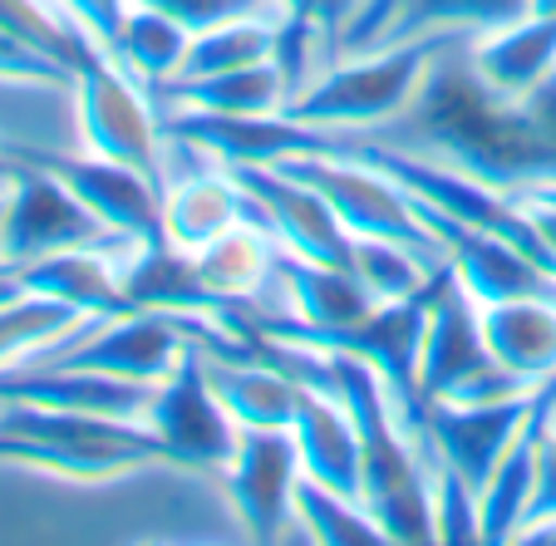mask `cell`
I'll return each mask as SVG.
<instances>
[{"label": "cell", "instance_id": "cell-1", "mask_svg": "<svg viewBox=\"0 0 556 546\" xmlns=\"http://www.w3.org/2000/svg\"><path fill=\"white\" fill-rule=\"evenodd\" d=\"M375 138L517 198L522 188L556 182V74L532 94H497L472 74L468 40H448L414 109Z\"/></svg>", "mask_w": 556, "mask_h": 546}, {"label": "cell", "instance_id": "cell-27", "mask_svg": "<svg viewBox=\"0 0 556 546\" xmlns=\"http://www.w3.org/2000/svg\"><path fill=\"white\" fill-rule=\"evenodd\" d=\"M89 316L70 310V305L50 301V295H15V301L0 305V369L21 365V359H35L40 350L60 345L64 335L85 326Z\"/></svg>", "mask_w": 556, "mask_h": 546}, {"label": "cell", "instance_id": "cell-20", "mask_svg": "<svg viewBox=\"0 0 556 546\" xmlns=\"http://www.w3.org/2000/svg\"><path fill=\"white\" fill-rule=\"evenodd\" d=\"M202 350V345H198ZM202 369H207L212 389H217L222 409L237 419V429H291L295 404H301V384L286 369H276L262 355H207L202 350Z\"/></svg>", "mask_w": 556, "mask_h": 546}, {"label": "cell", "instance_id": "cell-2", "mask_svg": "<svg viewBox=\"0 0 556 546\" xmlns=\"http://www.w3.org/2000/svg\"><path fill=\"white\" fill-rule=\"evenodd\" d=\"M0 462L79 487L124 483V478L153 473V468H178L143 419L40 409V404H0Z\"/></svg>", "mask_w": 556, "mask_h": 546}, {"label": "cell", "instance_id": "cell-34", "mask_svg": "<svg viewBox=\"0 0 556 546\" xmlns=\"http://www.w3.org/2000/svg\"><path fill=\"white\" fill-rule=\"evenodd\" d=\"M522 546H556V517L542 522V526H532V532L522 536Z\"/></svg>", "mask_w": 556, "mask_h": 546}, {"label": "cell", "instance_id": "cell-37", "mask_svg": "<svg viewBox=\"0 0 556 546\" xmlns=\"http://www.w3.org/2000/svg\"><path fill=\"white\" fill-rule=\"evenodd\" d=\"M0 227H5V202H0ZM0 266H5V256H0Z\"/></svg>", "mask_w": 556, "mask_h": 546}, {"label": "cell", "instance_id": "cell-13", "mask_svg": "<svg viewBox=\"0 0 556 546\" xmlns=\"http://www.w3.org/2000/svg\"><path fill=\"white\" fill-rule=\"evenodd\" d=\"M556 419V379L542 384L532 414L522 419V429L513 433L507 453L497 458V468L488 473V483L478 487V507H483V546H507L522 536L527 517L536 503V473H542V439Z\"/></svg>", "mask_w": 556, "mask_h": 546}, {"label": "cell", "instance_id": "cell-35", "mask_svg": "<svg viewBox=\"0 0 556 546\" xmlns=\"http://www.w3.org/2000/svg\"><path fill=\"white\" fill-rule=\"evenodd\" d=\"M15 173H21V158L0 148V198H5V188H11V182H15Z\"/></svg>", "mask_w": 556, "mask_h": 546}, {"label": "cell", "instance_id": "cell-26", "mask_svg": "<svg viewBox=\"0 0 556 546\" xmlns=\"http://www.w3.org/2000/svg\"><path fill=\"white\" fill-rule=\"evenodd\" d=\"M291 517L311 542H326V546H389L379 522L365 512L359 497H345L336 487H320L311 478H301L291 493Z\"/></svg>", "mask_w": 556, "mask_h": 546}, {"label": "cell", "instance_id": "cell-14", "mask_svg": "<svg viewBox=\"0 0 556 546\" xmlns=\"http://www.w3.org/2000/svg\"><path fill=\"white\" fill-rule=\"evenodd\" d=\"M247 217V192L222 158L163 178V242L202 252Z\"/></svg>", "mask_w": 556, "mask_h": 546}, {"label": "cell", "instance_id": "cell-29", "mask_svg": "<svg viewBox=\"0 0 556 546\" xmlns=\"http://www.w3.org/2000/svg\"><path fill=\"white\" fill-rule=\"evenodd\" d=\"M429 458V507H433V542L443 546H483V507H478V487L448 468L439 453Z\"/></svg>", "mask_w": 556, "mask_h": 546}, {"label": "cell", "instance_id": "cell-25", "mask_svg": "<svg viewBox=\"0 0 556 546\" xmlns=\"http://www.w3.org/2000/svg\"><path fill=\"white\" fill-rule=\"evenodd\" d=\"M276 21H281V11L276 15H242V21L198 30L188 45V60H182L178 79H207V74H231V69H247V64L271 60Z\"/></svg>", "mask_w": 556, "mask_h": 546}, {"label": "cell", "instance_id": "cell-9", "mask_svg": "<svg viewBox=\"0 0 556 546\" xmlns=\"http://www.w3.org/2000/svg\"><path fill=\"white\" fill-rule=\"evenodd\" d=\"M21 158L50 168L124 246L163 242V182L153 173H138L128 163H109V158H89V153H21Z\"/></svg>", "mask_w": 556, "mask_h": 546}, {"label": "cell", "instance_id": "cell-12", "mask_svg": "<svg viewBox=\"0 0 556 546\" xmlns=\"http://www.w3.org/2000/svg\"><path fill=\"white\" fill-rule=\"evenodd\" d=\"M542 394V389H536ZM536 394L503 404H443L429 399V423H424V453H439L448 468H458L472 487H483L488 473L497 468V458L507 453L513 433L522 429V419L532 414Z\"/></svg>", "mask_w": 556, "mask_h": 546}, {"label": "cell", "instance_id": "cell-10", "mask_svg": "<svg viewBox=\"0 0 556 546\" xmlns=\"http://www.w3.org/2000/svg\"><path fill=\"white\" fill-rule=\"evenodd\" d=\"M414 198V192H409ZM424 227L443 242V256H448L453 276L463 281V291L472 295L478 305L493 301H522V295H556V271H546L536 256H527L517 242L497 237V231L483 227H463V221L433 212L429 202L414 198Z\"/></svg>", "mask_w": 556, "mask_h": 546}, {"label": "cell", "instance_id": "cell-4", "mask_svg": "<svg viewBox=\"0 0 556 546\" xmlns=\"http://www.w3.org/2000/svg\"><path fill=\"white\" fill-rule=\"evenodd\" d=\"M74 99V134H79V153L109 163H128L138 173H153L163 182V118L148 94V85H138L128 69H118L114 60H94L74 74L70 85Z\"/></svg>", "mask_w": 556, "mask_h": 546}, {"label": "cell", "instance_id": "cell-3", "mask_svg": "<svg viewBox=\"0 0 556 546\" xmlns=\"http://www.w3.org/2000/svg\"><path fill=\"white\" fill-rule=\"evenodd\" d=\"M448 40L468 35H419L365 54H340L286 104V118L320 134H384L424 94L433 60Z\"/></svg>", "mask_w": 556, "mask_h": 546}, {"label": "cell", "instance_id": "cell-7", "mask_svg": "<svg viewBox=\"0 0 556 546\" xmlns=\"http://www.w3.org/2000/svg\"><path fill=\"white\" fill-rule=\"evenodd\" d=\"M143 423L163 439L168 458L178 462L182 473H207L217 478V468L231 458L237 448V419L222 409L217 389H212L207 369H202V350L192 345L182 355V365L173 369L163 384L153 389Z\"/></svg>", "mask_w": 556, "mask_h": 546}, {"label": "cell", "instance_id": "cell-22", "mask_svg": "<svg viewBox=\"0 0 556 546\" xmlns=\"http://www.w3.org/2000/svg\"><path fill=\"white\" fill-rule=\"evenodd\" d=\"M188 45H192L188 25H178L173 15L153 11V5L128 0V15H124V30H118L114 64L134 74L138 85L157 89V85H168V79H178L182 60H188Z\"/></svg>", "mask_w": 556, "mask_h": 546}, {"label": "cell", "instance_id": "cell-6", "mask_svg": "<svg viewBox=\"0 0 556 546\" xmlns=\"http://www.w3.org/2000/svg\"><path fill=\"white\" fill-rule=\"evenodd\" d=\"M227 168L247 192V217L262 221L286 256H305V262L320 266H350L355 237L311 182L286 173L281 163H227Z\"/></svg>", "mask_w": 556, "mask_h": 546}, {"label": "cell", "instance_id": "cell-33", "mask_svg": "<svg viewBox=\"0 0 556 546\" xmlns=\"http://www.w3.org/2000/svg\"><path fill=\"white\" fill-rule=\"evenodd\" d=\"M522 207H527V217L536 221V231H542L546 252H552V262H556V207H532V202H522Z\"/></svg>", "mask_w": 556, "mask_h": 546}, {"label": "cell", "instance_id": "cell-5", "mask_svg": "<svg viewBox=\"0 0 556 546\" xmlns=\"http://www.w3.org/2000/svg\"><path fill=\"white\" fill-rule=\"evenodd\" d=\"M0 202H5V227H0L5 266H25L54 252H74V246H99V252H114V256L128 252L50 168H40L30 158H21V173H15V182L5 188Z\"/></svg>", "mask_w": 556, "mask_h": 546}, {"label": "cell", "instance_id": "cell-8", "mask_svg": "<svg viewBox=\"0 0 556 546\" xmlns=\"http://www.w3.org/2000/svg\"><path fill=\"white\" fill-rule=\"evenodd\" d=\"M301 483V453L291 429H242L231 458L217 468V487L252 542H276L295 526L291 493Z\"/></svg>", "mask_w": 556, "mask_h": 546}, {"label": "cell", "instance_id": "cell-30", "mask_svg": "<svg viewBox=\"0 0 556 546\" xmlns=\"http://www.w3.org/2000/svg\"><path fill=\"white\" fill-rule=\"evenodd\" d=\"M138 5H153V11L173 15L178 25H188L192 35L212 30V25L242 21V15H276L286 11L281 0H138Z\"/></svg>", "mask_w": 556, "mask_h": 546}, {"label": "cell", "instance_id": "cell-11", "mask_svg": "<svg viewBox=\"0 0 556 546\" xmlns=\"http://www.w3.org/2000/svg\"><path fill=\"white\" fill-rule=\"evenodd\" d=\"M493 365L478 320V301L463 291L453 266L443 262L424 285V345H419V384L429 399H443L453 384Z\"/></svg>", "mask_w": 556, "mask_h": 546}, {"label": "cell", "instance_id": "cell-32", "mask_svg": "<svg viewBox=\"0 0 556 546\" xmlns=\"http://www.w3.org/2000/svg\"><path fill=\"white\" fill-rule=\"evenodd\" d=\"M54 5H60V11L89 35V45H94L104 60H114L118 54V30H124V15H128V0H54Z\"/></svg>", "mask_w": 556, "mask_h": 546}, {"label": "cell", "instance_id": "cell-19", "mask_svg": "<svg viewBox=\"0 0 556 546\" xmlns=\"http://www.w3.org/2000/svg\"><path fill=\"white\" fill-rule=\"evenodd\" d=\"M15 276L30 295H50V301L79 310V316H124V310H134L124 295V281H118V256L99 252V246L40 256V262L15 266Z\"/></svg>", "mask_w": 556, "mask_h": 546}, {"label": "cell", "instance_id": "cell-23", "mask_svg": "<svg viewBox=\"0 0 556 546\" xmlns=\"http://www.w3.org/2000/svg\"><path fill=\"white\" fill-rule=\"evenodd\" d=\"M517 15H527V0H400L379 45L419 40V35H483Z\"/></svg>", "mask_w": 556, "mask_h": 546}, {"label": "cell", "instance_id": "cell-21", "mask_svg": "<svg viewBox=\"0 0 556 546\" xmlns=\"http://www.w3.org/2000/svg\"><path fill=\"white\" fill-rule=\"evenodd\" d=\"M488 355L522 374L527 384L556 379V295H522V301L478 305Z\"/></svg>", "mask_w": 556, "mask_h": 546}, {"label": "cell", "instance_id": "cell-17", "mask_svg": "<svg viewBox=\"0 0 556 546\" xmlns=\"http://www.w3.org/2000/svg\"><path fill=\"white\" fill-rule=\"evenodd\" d=\"M291 439L295 453H301V478L336 487L345 497H359V433L350 409L330 389H301Z\"/></svg>", "mask_w": 556, "mask_h": 546}, {"label": "cell", "instance_id": "cell-36", "mask_svg": "<svg viewBox=\"0 0 556 546\" xmlns=\"http://www.w3.org/2000/svg\"><path fill=\"white\" fill-rule=\"evenodd\" d=\"M527 15H556V0H527Z\"/></svg>", "mask_w": 556, "mask_h": 546}, {"label": "cell", "instance_id": "cell-15", "mask_svg": "<svg viewBox=\"0 0 556 546\" xmlns=\"http://www.w3.org/2000/svg\"><path fill=\"white\" fill-rule=\"evenodd\" d=\"M157 114H212V118H276L286 114V89L276 60L247 64L231 74H207V79H168L148 89Z\"/></svg>", "mask_w": 556, "mask_h": 546}, {"label": "cell", "instance_id": "cell-18", "mask_svg": "<svg viewBox=\"0 0 556 546\" xmlns=\"http://www.w3.org/2000/svg\"><path fill=\"white\" fill-rule=\"evenodd\" d=\"M198 262L202 285L212 291V301L222 305V316L237 310V305H256L271 295L276 285V262H281V246L271 242V231L262 221L242 217L231 231H222L217 242H207L202 252H192Z\"/></svg>", "mask_w": 556, "mask_h": 546}, {"label": "cell", "instance_id": "cell-28", "mask_svg": "<svg viewBox=\"0 0 556 546\" xmlns=\"http://www.w3.org/2000/svg\"><path fill=\"white\" fill-rule=\"evenodd\" d=\"M439 266L443 262L414 252V246L379 242V237H355V252H350V271L369 285L375 301H414V295H424Z\"/></svg>", "mask_w": 556, "mask_h": 546}, {"label": "cell", "instance_id": "cell-16", "mask_svg": "<svg viewBox=\"0 0 556 546\" xmlns=\"http://www.w3.org/2000/svg\"><path fill=\"white\" fill-rule=\"evenodd\" d=\"M468 64L497 94H532L556 74V15H517L468 35Z\"/></svg>", "mask_w": 556, "mask_h": 546}, {"label": "cell", "instance_id": "cell-24", "mask_svg": "<svg viewBox=\"0 0 556 546\" xmlns=\"http://www.w3.org/2000/svg\"><path fill=\"white\" fill-rule=\"evenodd\" d=\"M0 35H11L15 45L45 54V60L64 64L70 74H79L85 64L104 60L89 45V35L54 5V0H0Z\"/></svg>", "mask_w": 556, "mask_h": 546}, {"label": "cell", "instance_id": "cell-31", "mask_svg": "<svg viewBox=\"0 0 556 546\" xmlns=\"http://www.w3.org/2000/svg\"><path fill=\"white\" fill-rule=\"evenodd\" d=\"M0 85H25V89H70L74 74L64 64L45 60V54L15 45L11 35H0Z\"/></svg>", "mask_w": 556, "mask_h": 546}]
</instances>
